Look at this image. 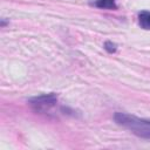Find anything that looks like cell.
Masks as SVG:
<instances>
[{"label":"cell","mask_w":150,"mask_h":150,"mask_svg":"<svg viewBox=\"0 0 150 150\" xmlns=\"http://www.w3.org/2000/svg\"><path fill=\"white\" fill-rule=\"evenodd\" d=\"M114 121L135 134L136 136L145 139H150V120L146 118H139L137 116L125 114V112H115L114 114Z\"/></svg>","instance_id":"cell-1"},{"label":"cell","mask_w":150,"mask_h":150,"mask_svg":"<svg viewBox=\"0 0 150 150\" xmlns=\"http://www.w3.org/2000/svg\"><path fill=\"white\" fill-rule=\"evenodd\" d=\"M56 102H57V96L54 93L43 94L40 96H34V97L28 98V103L30 104V107L38 111L47 110V109L54 107L56 104Z\"/></svg>","instance_id":"cell-2"},{"label":"cell","mask_w":150,"mask_h":150,"mask_svg":"<svg viewBox=\"0 0 150 150\" xmlns=\"http://www.w3.org/2000/svg\"><path fill=\"white\" fill-rule=\"evenodd\" d=\"M138 23L143 29L150 30V12L142 11L138 13Z\"/></svg>","instance_id":"cell-3"},{"label":"cell","mask_w":150,"mask_h":150,"mask_svg":"<svg viewBox=\"0 0 150 150\" xmlns=\"http://www.w3.org/2000/svg\"><path fill=\"white\" fill-rule=\"evenodd\" d=\"M95 6L98 8H103V9H116L117 8L116 0H96Z\"/></svg>","instance_id":"cell-4"},{"label":"cell","mask_w":150,"mask_h":150,"mask_svg":"<svg viewBox=\"0 0 150 150\" xmlns=\"http://www.w3.org/2000/svg\"><path fill=\"white\" fill-rule=\"evenodd\" d=\"M103 47H104V49H105L108 53H110V54H112V53H115V52L117 50V45L114 43V42H111V41H105L104 45H103Z\"/></svg>","instance_id":"cell-5"}]
</instances>
